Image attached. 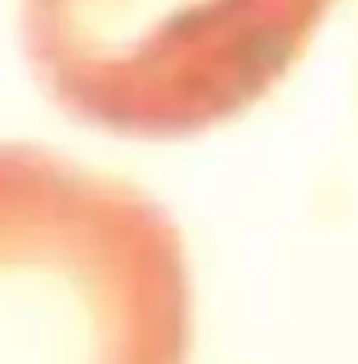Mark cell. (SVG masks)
Returning <instances> with one entry per match:
<instances>
[{"instance_id":"6da1fadb","label":"cell","mask_w":358,"mask_h":364,"mask_svg":"<svg viewBox=\"0 0 358 364\" xmlns=\"http://www.w3.org/2000/svg\"><path fill=\"white\" fill-rule=\"evenodd\" d=\"M194 289L149 193L0 143V364H187Z\"/></svg>"},{"instance_id":"7a4b0ae2","label":"cell","mask_w":358,"mask_h":364,"mask_svg":"<svg viewBox=\"0 0 358 364\" xmlns=\"http://www.w3.org/2000/svg\"><path fill=\"white\" fill-rule=\"evenodd\" d=\"M333 0H26L35 73L70 114L184 136L263 99Z\"/></svg>"}]
</instances>
